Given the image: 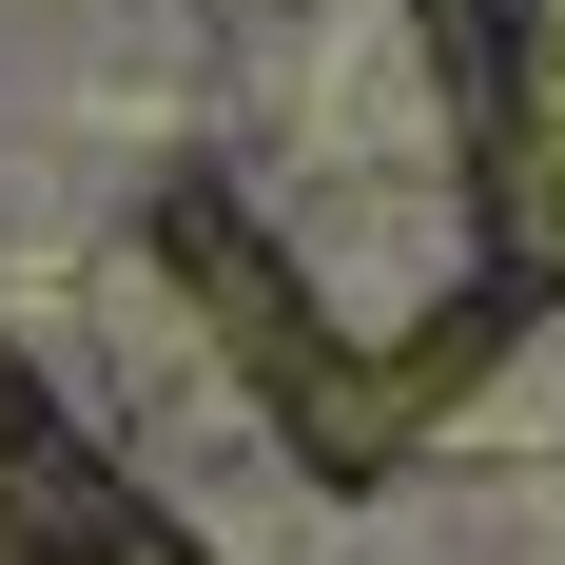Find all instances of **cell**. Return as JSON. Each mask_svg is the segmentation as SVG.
Masks as SVG:
<instances>
[{
  "label": "cell",
  "instance_id": "cell-1",
  "mask_svg": "<svg viewBox=\"0 0 565 565\" xmlns=\"http://www.w3.org/2000/svg\"><path fill=\"white\" fill-rule=\"evenodd\" d=\"M0 312L254 565H565V0H0Z\"/></svg>",
  "mask_w": 565,
  "mask_h": 565
}]
</instances>
